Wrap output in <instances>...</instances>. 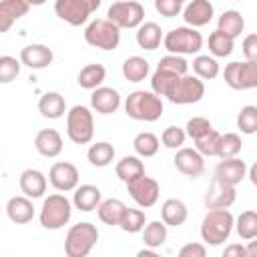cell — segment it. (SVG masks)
Masks as SVG:
<instances>
[{
  "label": "cell",
  "instance_id": "27",
  "mask_svg": "<svg viewBox=\"0 0 257 257\" xmlns=\"http://www.w3.org/2000/svg\"><path fill=\"white\" fill-rule=\"evenodd\" d=\"M163 42V30L157 22H143L137 26V44L145 50H157Z\"/></svg>",
  "mask_w": 257,
  "mask_h": 257
},
{
  "label": "cell",
  "instance_id": "38",
  "mask_svg": "<svg viewBox=\"0 0 257 257\" xmlns=\"http://www.w3.org/2000/svg\"><path fill=\"white\" fill-rule=\"evenodd\" d=\"M233 227L237 229V235L243 239V241H251L257 237V213L255 211H243L237 221L233 223Z\"/></svg>",
  "mask_w": 257,
  "mask_h": 257
},
{
  "label": "cell",
  "instance_id": "53",
  "mask_svg": "<svg viewBox=\"0 0 257 257\" xmlns=\"http://www.w3.org/2000/svg\"><path fill=\"white\" fill-rule=\"evenodd\" d=\"M28 2V6H42L46 0H26Z\"/></svg>",
  "mask_w": 257,
  "mask_h": 257
},
{
  "label": "cell",
  "instance_id": "35",
  "mask_svg": "<svg viewBox=\"0 0 257 257\" xmlns=\"http://www.w3.org/2000/svg\"><path fill=\"white\" fill-rule=\"evenodd\" d=\"M165 241H167V225L163 221L145 223V227H143V243L147 247L159 249V247H163Z\"/></svg>",
  "mask_w": 257,
  "mask_h": 257
},
{
  "label": "cell",
  "instance_id": "49",
  "mask_svg": "<svg viewBox=\"0 0 257 257\" xmlns=\"http://www.w3.org/2000/svg\"><path fill=\"white\" fill-rule=\"evenodd\" d=\"M207 249L203 243H187L179 249V257H205Z\"/></svg>",
  "mask_w": 257,
  "mask_h": 257
},
{
  "label": "cell",
  "instance_id": "19",
  "mask_svg": "<svg viewBox=\"0 0 257 257\" xmlns=\"http://www.w3.org/2000/svg\"><path fill=\"white\" fill-rule=\"evenodd\" d=\"M20 191L22 195H26L28 199H40L44 193H46V187H48V181H46V175L38 169H24L20 173Z\"/></svg>",
  "mask_w": 257,
  "mask_h": 257
},
{
  "label": "cell",
  "instance_id": "39",
  "mask_svg": "<svg viewBox=\"0 0 257 257\" xmlns=\"http://www.w3.org/2000/svg\"><path fill=\"white\" fill-rule=\"evenodd\" d=\"M241 137L237 133H225V135H219V143H217V155L219 159H231V157H237L241 153Z\"/></svg>",
  "mask_w": 257,
  "mask_h": 257
},
{
  "label": "cell",
  "instance_id": "25",
  "mask_svg": "<svg viewBox=\"0 0 257 257\" xmlns=\"http://www.w3.org/2000/svg\"><path fill=\"white\" fill-rule=\"evenodd\" d=\"M187 217H189V211L181 199H167L161 205V221L167 227H179L187 221Z\"/></svg>",
  "mask_w": 257,
  "mask_h": 257
},
{
  "label": "cell",
  "instance_id": "48",
  "mask_svg": "<svg viewBox=\"0 0 257 257\" xmlns=\"http://www.w3.org/2000/svg\"><path fill=\"white\" fill-rule=\"evenodd\" d=\"M241 50H243L245 60H257V36L255 34H247L243 38Z\"/></svg>",
  "mask_w": 257,
  "mask_h": 257
},
{
  "label": "cell",
  "instance_id": "36",
  "mask_svg": "<svg viewBox=\"0 0 257 257\" xmlns=\"http://www.w3.org/2000/svg\"><path fill=\"white\" fill-rule=\"evenodd\" d=\"M133 147H135V153H137L139 157L149 159V157H155V155L159 153L161 141H159V137H157V135H153V133L145 131V133H139V135L135 137Z\"/></svg>",
  "mask_w": 257,
  "mask_h": 257
},
{
  "label": "cell",
  "instance_id": "5",
  "mask_svg": "<svg viewBox=\"0 0 257 257\" xmlns=\"http://www.w3.org/2000/svg\"><path fill=\"white\" fill-rule=\"evenodd\" d=\"M163 96L173 104H193L205 96V82L199 76L183 74L171 82V86Z\"/></svg>",
  "mask_w": 257,
  "mask_h": 257
},
{
  "label": "cell",
  "instance_id": "55",
  "mask_svg": "<svg viewBox=\"0 0 257 257\" xmlns=\"http://www.w3.org/2000/svg\"><path fill=\"white\" fill-rule=\"evenodd\" d=\"M181 2H185V0H181Z\"/></svg>",
  "mask_w": 257,
  "mask_h": 257
},
{
  "label": "cell",
  "instance_id": "7",
  "mask_svg": "<svg viewBox=\"0 0 257 257\" xmlns=\"http://www.w3.org/2000/svg\"><path fill=\"white\" fill-rule=\"evenodd\" d=\"M163 46L169 50V54H199L203 48V36L197 32V28L179 26L163 36Z\"/></svg>",
  "mask_w": 257,
  "mask_h": 257
},
{
  "label": "cell",
  "instance_id": "30",
  "mask_svg": "<svg viewBox=\"0 0 257 257\" xmlns=\"http://www.w3.org/2000/svg\"><path fill=\"white\" fill-rule=\"evenodd\" d=\"M104 78H106V68L98 62L86 64L78 72V84H80V88H86V90H94L96 86L102 84Z\"/></svg>",
  "mask_w": 257,
  "mask_h": 257
},
{
  "label": "cell",
  "instance_id": "44",
  "mask_svg": "<svg viewBox=\"0 0 257 257\" xmlns=\"http://www.w3.org/2000/svg\"><path fill=\"white\" fill-rule=\"evenodd\" d=\"M161 70H167V72H173V74H187L189 70V62L181 56V54H167L159 60V66Z\"/></svg>",
  "mask_w": 257,
  "mask_h": 257
},
{
  "label": "cell",
  "instance_id": "21",
  "mask_svg": "<svg viewBox=\"0 0 257 257\" xmlns=\"http://www.w3.org/2000/svg\"><path fill=\"white\" fill-rule=\"evenodd\" d=\"M215 177L229 183V185H239L247 177V165L239 157L221 159L219 165L215 167Z\"/></svg>",
  "mask_w": 257,
  "mask_h": 257
},
{
  "label": "cell",
  "instance_id": "52",
  "mask_svg": "<svg viewBox=\"0 0 257 257\" xmlns=\"http://www.w3.org/2000/svg\"><path fill=\"white\" fill-rule=\"evenodd\" d=\"M255 175H257V167H255V165H253V167H251V169H249V179H251V183H253V185H255V183H257V179H255Z\"/></svg>",
  "mask_w": 257,
  "mask_h": 257
},
{
  "label": "cell",
  "instance_id": "2",
  "mask_svg": "<svg viewBox=\"0 0 257 257\" xmlns=\"http://www.w3.org/2000/svg\"><path fill=\"white\" fill-rule=\"evenodd\" d=\"M235 217L229 209H209L201 221V237L207 245H221L231 237Z\"/></svg>",
  "mask_w": 257,
  "mask_h": 257
},
{
  "label": "cell",
  "instance_id": "18",
  "mask_svg": "<svg viewBox=\"0 0 257 257\" xmlns=\"http://www.w3.org/2000/svg\"><path fill=\"white\" fill-rule=\"evenodd\" d=\"M213 14H215V8L209 0H191L183 8V18L191 28H201L209 24L213 20Z\"/></svg>",
  "mask_w": 257,
  "mask_h": 257
},
{
  "label": "cell",
  "instance_id": "51",
  "mask_svg": "<svg viewBox=\"0 0 257 257\" xmlns=\"http://www.w3.org/2000/svg\"><path fill=\"white\" fill-rule=\"evenodd\" d=\"M139 257H157V249H141L139 251Z\"/></svg>",
  "mask_w": 257,
  "mask_h": 257
},
{
  "label": "cell",
  "instance_id": "32",
  "mask_svg": "<svg viewBox=\"0 0 257 257\" xmlns=\"http://www.w3.org/2000/svg\"><path fill=\"white\" fill-rule=\"evenodd\" d=\"M114 173H116V177H118L122 183H126V181H131V179L143 175V173H145V165H143V161H141L139 157L126 155V157H122V159L116 163Z\"/></svg>",
  "mask_w": 257,
  "mask_h": 257
},
{
  "label": "cell",
  "instance_id": "40",
  "mask_svg": "<svg viewBox=\"0 0 257 257\" xmlns=\"http://www.w3.org/2000/svg\"><path fill=\"white\" fill-rule=\"evenodd\" d=\"M145 223H147L145 211H141V209H128V207H126L124 213H122V217H120L118 227H120L124 233H141L143 227H145Z\"/></svg>",
  "mask_w": 257,
  "mask_h": 257
},
{
  "label": "cell",
  "instance_id": "24",
  "mask_svg": "<svg viewBox=\"0 0 257 257\" xmlns=\"http://www.w3.org/2000/svg\"><path fill=\"white\" fill-rule=\"evenodd\" d=\"M100 201H102V193H100V189L96 185H80V187L74 189L72 205L82 213L94 211Z\"/></svg>",
  "mask_w": 257,
  "mask_h": 257
},
{
  "label": "cell",
  "instance_id": "10",
  "mask_svg": "<svg viewBox=\"0 0 257 257\" xmlns=\"http://www.w3.org/2000/svg\"><path fill=\"white\" fill-rule=\"evenodd\" d=\"M106 18L118 28H137L145 22V8L137 0H116L110 4Z\"/></svg>",
  "mask_w": 257,
  "mask_h": 257
},
{
  "label": "cell",
  "instance_id": "22",
  "mask_svg": "<svg viewBox=\"0 0 257 257\" xmlns=\"http://www.w3.org/2000/svg\"><path fill=\"white\" fill-rule=\"evenodd\" d=\"M30 10L26 0H0V34L8 32L14 22L26 16Z\"/></svg>",
  "mask_w": 257,
  "mask_h": 257
},
{
  "label": "cell",
  "instance_id": "33",
  "mask_svg": "<svg viewBox=\"0 0 257 257\" xmlns=\"http://www.w3.org/2000/svg\"><path fill=\"white\" fill-rule=\"evenodd\" d=\"M149 74V60H145L143 56H128L122 62V76L128 82H141L145 80Z\"/></svg>",
  "mask_w": 257,
  "mask_h": 257
},
{
  "label": "cell",
  "instance_id": "45",
  "mask_svg": "<svg viewBox=\"0 0 257 257\" xmlns=\"http://www.w3.org/2000/svg\"><path fill=\"white\" fill-rule=\"evenodd\" d=\"M185 139H187L185 128L175 126V124L167 126V128L161 133V143H163L167 149H181V147L185 145Z\"/></svg>",
  "mask_w": 257,
  "mask_h": 257
},
{
  "label": "cell",
  "instance_id": "37",
  "mask_svg": "<svg viewBox=\"0 0 257 257\" xmlns=\"http://www.w3.org/2000/svg\"><path fill=\"white\" fill-rule=\"evenodd\" d=\"M233 46H235V40L231 36H227L225 32L221 30H215L209 34V52L215 56V58H225L233 52Z\"/></svg>",
  "mask_w": 257,
  "mask_h": 257
},
{
  "label": "cell",
  "instance_id": "54",
  "mask_svg": "<svg viewBox=\"0 0 257 257\" xmlns=\"http://www.w3.org/2000/svg\"><path fill=\"white\" fill-rule=\"evenodd\" d=\"M235 2H241V0H235Z\"/></svg>",
  "mask_w": 257,
  "mask_h": 257
},
{
  "label": "cell",
  "instance_id": "31",
  "mask_svg": "<svg viewBox=\"0 0 257 257\" xmlns=\"http://www.w3.org/2000/svg\"><path fill=\"white\" fill-rule=\"evenodd\" d=\"M86 159L92 167H108L112 161H114V147L106 141H100V143H94L90 145V149L86 151Z\"/></svg>",
  "mask_w": 257,
  "mask_h": 257
},
{
  "label": "cell",
  "instance_id": "47",
  "mask_svg": "<svg viewBox=\"0 0 257 257\" xmlns=\"http://www.w3.org/2000/svg\"><path fill=\"white\" fill-rule=\"evenodd\" d=\"M155 10L165 18H175L183 10L181 0H155Z\"/></svg>",
  "mask_w": 257,
  "mask_h": 257
},
{
  "label": "cell",
  "instance_id": "50",
  "mask_svg": "<svg viewBox=\"0 0 257 257\" xmlns=\"http://www.w3.org/2000/svg\"><path fill=\"white\" fill-rule=\"evenodd\" d=\"M225 257H247V251L241 243H233V245H227L225 251H223Z\"/></svg>",
  "mask_w": 257,
  "mask_h": 257
},
{
  "label": "cell",
  "instance_id": "26",
  "mask_svg": "<svg viewBox=\"0 0 257 257\" xmlns=\"http://www.w3.org/2000/svg\"><path fill=\"white\" fill-rule=\"evenodd\" d=\"M38 110H40V114H42L44 118H50V120L64 116V112H66L64 96H62L60 92H54V90L44 92V94L40 96V100H38Z\"/></svg>",
  "mask_w": 257,
  "mask_h": 257
},
{
  "label": "cell",
  "instance_id": "41",
  "mask_svg": "<svg viewBox=\"0 0 257 257\" xmlns=\"http://www.w3.org/2000/svg\"><path fill=\"white\" fill-rule=\"evenodd\" d=\"M237 128L243 135H255L257 133V106L247 104L237 114Z\"/></svg>",
  "mask_w": 257,
  "mask_h": 257
},
{
  "label": "cell",
  "instance_id": "8",
  "mask_svg": "<svg viewBox=\"0 0 257 257\" xmlns=\"http://www.w3.org/2000/svg\"><path fill=\"white\" fill-rule=\"evenodd\" d=\"M86 44L100 50H114L120 44V28L108 18H96L84 28Z\"/></svg>",
  "mask_w": 257,
  "mask_h": 257
},
{
  "label": "cell",
  "instance_id": "17",
  "mask_svg": "<svg viewBox=\"0 0 257 257\" xmlns=\"http://www.w3.org/2000/svg\"><path fill=\"white\" fill-rule=\"evenodd\" d=\"M90 106L98 114H112L120 106V94L112 86H96L90 94Z\"/></svg>",
  "mask_w": 257,
  "mask_h": 257
},
{
  "label": "cell",
  "instance_id": "46",
  "mask_svg": "<svg viewBox=\"0 0 257 257\" xmlns=\"http://www.w3.org/2000/svg\"><path fill=\"white\" fill-rule=\"evenodd\" d=\"M213 128V124H211V120L209 118H205V116H193V118H189L187 120V126H185V135L187 137H191L193 141L195 139H199L201 135H205L207 131H211Z\"/></svg>",
  "mask_w": 257,
  "mask_h": 257
},
{
  "label": "cell",
  "instance_id": "9",
  "mask_svg": "<svg viewBox=\"0 0 257 257\" xmlns=\"http://www.w3.org/2000/svg\"><path fill=\"white\" fill-rule=\"evenodd\" d=\"M102 0H56L54 12L60 20L70 26H80L88 20V16L98 10Z\"/></svg>",
  "mask_w": 257,
  "mask_h": 257
},
{
  "label": "cell",
  "instance_id": "43",
  "mask_svg": "<svg viewBox=\"0 0 257 257\" xmlns=\"http://www.w3.org/2000/svg\"><path fill=\"white\" fill-rule=\"evenodd\" d=\"M217 143H219V133L215 128H211L205 135H201L199 139H195V149L203 157H215L217 155Z\"/></svg>",
  "mask_w": 257,
  "mask_h": 257
},
{
  "label": "cell",
  "instance_id": "23",
  "mask_svg": "<svg viewBox=\"0 0 257 257\" xmlns=\"http://www.w3.org/2000/svg\"><path fill=\"white\" fill-rule=\"evenodd\" d=\"M6 215L16 225H26L34 219V205L26 195L10 197L6 203Z\"/></svg>",
  "mask_w": 257,
  "mask_h": 257
},
{
  "label": "cell",
  "instance_id": "1",
  "mask_svg": "<svg viewBox=\"0 0 257 257\" xmlns=\"http://www.w3.org/2000/svg\"><path fill=\"white\" fill-rule=\"evenodd\" d=\"M124 112L133 120L155 122L163 114V100L153 90H133L124 100Z\"/></svg>",
  "mask_w": 257,
  "mask_h": 257
},
{
  "label": "cell",
  "instance_id": "28",
  "mask_svg": "<svg viewBox=\"0 0 257 257\" xmlns=\"http://www.w3.org/2000/svg\"><path fill=\"white\" fill-rule=\"evenodd\" d=\"M124 209H126V205H124L120 199H104V201L98 203L96 215H98V219H100L104 225H110V227L116 225V227H118Z\"/></svg>",
  "mask_w": 257,
  "mask_h": 257
},
{
  "label": "cell",
  "instance_id": "20",
  "mask_svg": "<svg viewBox=\"0 0 257 257\" xmlns=\"http://www.w3.org/2000/svg\"><path fill=\"white\" fill-rule=\"evenodd\" d=\"M34 147L42 157L54 159V157H58L62 153L64 143H62V137H60V133L56 128H42L34 137Z\"/></svg>",
  "mask_w": 257,
  "mask_h": 257
},
{
  "label": "cell",
  "instance_id": "3",
  "mask_svg": "<svg viewBox=\"0 0 257 257\" xmlns=\"http://www.w3.org/2000/svg\"><path fill=\"white\" fill-rule=\"evenodd\" d=\"M98 241L96 225L88 221H80L72 225L64 237V253L68 257H86Z\"/></svg>",
  "mask_w": 257,
  "mask_h": 257
},
{
  "label": "cell",
  "instance_id": "6",
  "mask_svg": "<svg viewBox=\"0 0 257 257\" xmlns=\"http://www.w3.org/2000/svg\"><path fill=\"white\" fill-rule=\"evenodd\" d=\"M66 135L76 145H86L94 137V118L88 106L74 104L66 112Z\"/></svg>",
  "mask_w": 257,
  "mask_h": 257
},
{
  "label": "cell",
  "instance_id": "42",
  "mask_svg": "<svg viewBox=\"0 0 257 257\" xmlns=\"http://www.w3.org/2000/svg\"><path fill=\"white\" fill-rule=\"evenodd\" d=\"M20 60L10 56V54H4L0 56V84H8L12 80H16V76L20 74Z\"/></svg>",
  "mask_w": 257,
  "mask_h": 257
},
{
  "label": "cell",
  "instance_id": "14",
  "mask_svg": "<svg viewBox=\"0 0 257 257\" xmlns=\"http://www.w3.org/2000/svg\"><path fill=\"white\" fill-rule=\"evenodd\" d=\"M235 185H229L217 177H213L205 197H203V203L207 209H229L233 203H235Z\"/></svg>",
  "mask_w": 257,
  "mask_h": 257
},
{
  "label": "cell",
  "instance_id": "11",
  "mask_svg": "<svg viewBox=\"0 0 257 257\" xmlns=\"http://www.w3.org/2000/svg\"><path fill=\"white\" fill-rule=\"evenodd\" d=\"M227 86L233 90H251L257 86V60L229 62L223 70Z\"/></svg>",
  "mask_w": 257,
  "mask_h": 257
},
{
  "label": "cell",
  "instance_id": "34",
  "mask_svg": "<svg viewBox=\"0 0 257 257\" xmlns=\"http://www.w3.org/2000/svg\"><path fill=\"white\" fill-rule=\"evenodd\" d=\"M193 72L201 80H213L219 76V62L215 56L209 54H197L193 60Z\"/></svg>",
  "mask_w": 257,
  "mask_h": 257
},
{
  "label": "cell",
  "instance_id": "4",
  "mask_svg": "<svg viewBox=\"0 0 257 257\" xmlns=\"http://www.w3.org/2000/svg\"><path fill=\"white\" fill-rule=\"evenodd\" d=\"M72 217V203L60 195V193H54V195H48L42 203V209H40V225L48 231H58L62 229Z\"/></svg>",
  "mask_w": 257,
  "mask_h": 257
},
{
  "label": "cell",
  "instance_id": "16",
  "mask_svg": "<svg viewBox=\"0 0 257 257\" xmlns=\"http://www.w3.org/2000/svg\"><path fill=\"white\" fill-rule=\"evenodd\" d=\"M52 60H54V52L46 44H28L20 50V64L32 70H42L50 66Z\"/></svg>",
  "mask_w": 257,
  "mask_h": 257
},
{
  "label": "cell",
  "instance_id": "15",
  "mask_svg": "<svg viewBox=\"0 0 257 257\" xmlns=\"http://www.w3.org/2000/svg\"><path fill=\"white\" fill-rule=\"evenodd\" d=\"M173 163H175L177 171L183 173V175L189 177V179H197V177H201L203 171H205V157H203L197 149H189V147L177 149Z\"/></svg>",
  "mask_w": 257,
  "mask_h": 257
},
{
  "label": "cell",
  "instance_id": "29",
  "mask_svg": "<svg viewBox=\"0 0 257 257\" xmlns=\"http://www.w3.org/2000/svg\"><path fill=\"white\" fill-rule=\"evenodd\" d=\"M217 30L225 32L227 36H231V38L235 40V38L241 36V32L245 30V18H243L241 12H237V10H225V12L219 16Z\"/></svg>",
  "mask_w": 257,
  "mask_h": 257
},
{
  "label": "cell",
  "instance_id": "13",
  "mask_svg": "<svg viewBox=\"0 0 257 257\" xmlns=\"http://www.w3.org/2000/svg\"><path fill=\"white\" fill-rule=\"evenodd\" d=\"M78 179H80L78 169H76L72 163H68V161H58V163H54V165L50 167V171H48V181H50V185H52L56 191H60V193L74 191V189L78 187Z\"/></svg>",
  "mask_w": 257,
  "mask_h": 257
},
{
  "label": "cell",
  "instance_id": "12",
  "mask_svg": "<svg viewBox=\"0 0 257 257\" xmlns=\"http://www.w3.org/2000/svg\"><path fill=\"white\" fill-rule=\"evenodd\" d=\"M124 185H126V191L133 197V201L143 209H149L159 201L161 187L153 177H147L145 173L135 177V179H131V181H126Z\"/></svg>",
  "mask_w": 257,
  "mask_h": 257
}]
</instances>
